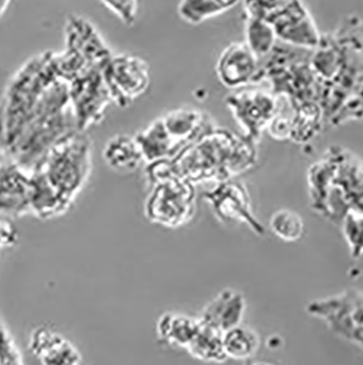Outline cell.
Listing matches in <instances>:
<instances>
[{"label":"cell","instance_id":"obj_1","mask_svg":"<svg viewBox=\"0 0 363 365\" xmlns=\"http://www.w3.org/2000/svg\"><path fill=\"white\" fill-rule=\"evenodd\" d=\"M256 143L238 138L226 129L211 127L168 161L172 173L196 184L231 180L254 167Z\"/></svg>","mask_w":363,"mask_h":365},{"label":"cell","instance_id":"obj_2","mask_svg":"<svg viewBox=\"0 0 363 365\" xmlns=\"http://www.w3.org/2000/svg\"><path fill=\"white\" fill-rule=\"evenodd\" d=\"M362 163L342 147H330L307 171L313 210L340 225L349 211L362 212Z\"/></svg>","mask_w":363,"mask_h":365},{"label":"cell","instance_id":"obj_3","mask_svg":"<svg viewBox=\"0 0 363 365\" xmlns=\"http://www.w3.org/2000/svg\"><path fill=\"white\" fill-rule=\"evenodd\" d=\"M57 78L53 52L31 57L10 78L0 98V143L7 153L46 88Z\"/></svg>","mask_w":363,"mask_h":365},{"label":"cell","instance_id":"obj_4","mask_svg":"<svg viewBox=\"0 0 363 365\" xmlns=\"http://www.w3.org/2000/svg\"><path fill=\"white\" fill-rule=\"evenodd\" d=\"M147 176L153 184L144 205L149 222L165 227H180L196 213L194 184L172 173L167 160L147 164Z\"/></svg>","mask_w":363,"mask_h":365},{"label":"cell","instance_id":"obj_5","mask_svg":"<svg viewBox=\"0 0 363 365\" xmlns=\"http://www.w3.org/2000/svg\"><path fill=\"white\" fill-rule=\"evenodd\" d=\"M92 141L85 131L75 130L55 143L38 171L49 184L75 202L92 173Z\"/></svg>","mask_w":363,"mask_h":365},{"label":"cell","instance_id":"obj_6","mask_svg":"<svg viewBox=\"0 0 363 365\" xmlns=\"http://www.w3.org/2000/svg\"><path fill=\"white\" fill-rule=\"evenodd\" d=\"M65 48L53 54L55 71L65 82L89 68H104L112 51L98 29L84 16L71 14L65 20Z\"/></svg>","mask_w":363,"mask_h":365},{"label":"cell","instance_id":"obj_7","mask_svg":"<svg viewBox=\"0 0 363 365\" xmlns=\"http://www.w3.org/2000/svg\"><path fill=\"white\" fill-rule=\"evenodd\" d=\"M247 16L268 22L278 40L303 49H315L321 33L301 0H243Z\"/></svg>","mask_w":363,"mask_h":365},{"label":"cell","instance_id":"obj_8","mask_svg":"<svg viewBox=\"0 0 363 365\" xmlns=\"http://www.w3.org/2000/svg\"><path fill=\"white\" fill-rule=\"evenodd\" d=\"M305 311L340 339L362 348V292L358 289L311 301Z\"/></svg>","mask_w":363,"mask_h":365},{"label":"cell","instance_id":"obj_9","mask_svg":"<svg viewBox=\"0 0 363 365\" xmlns=\"http://www.w3.org/2000/svg\"><path fill=\"white\" fill-rule=\"evenodd\" d=\"M71 106L78 130L102 122L106 108L112 103L102 76V68H89L68 82Z\"/></svg>","mask_w":363,"mask_h":365},{"label":"cell","instance_id":"obj_10","mask_svg":"<svg viewBox=\"0 0 363 365\" xmlns=\"http://www.w3.org/2000/svg\"><path fill=\"white\" fill-rule=\"evenodd\" d=\"M112 103L128 108L149 89V66L144 59L130 54H112L102 68Z\"/></svg>","mask_w":363,"mask_h":365},{"label":"cell","instance_id":"obj_11","mask_svg":"<svg viewBox=\"0 0 363 365\" xmlns=\"http://www.w3.org/2000/svg\"><path fill=\"white\" fill-rule=\"evenodd\" d=\"M226 106L245 133V138L256 143L264 129L280 110L278 96L260 88H247L226 98Z\"/></svg>","mask_w":363,"mask_h":365},{"label":"cell","instance_id":"obj_12","mask_svg":"<svg viewBox=\"0 0 363 365\" xmlns=\"http://www.w3.org/2000/svg\"><path fill=\"white\" fill-rule=\"evenodd\" d=\"M203 198L211 205L213 212L221 222L245 223L258 237L265 235V229L252 210L247 187L242 182L223 180L213 190H206Z\"/></svg>","mask_w":363,"mask_h":365},{"label":"cell","instance_id":"obj_13","mask_svg":"<svg viewBox=\"0 0 363 365\" xmlns=\"http://www.w3.org/2000/svg\"><path fill=\"white\" fill-rule=\"evenodd\" d=\"M216 75L228 89H241L263 80L261 61L242 42L231 43L223 49L217 59Z\"/></svg>","mask_w":363,"mask_h":365},{"label":"cell","instance_id":"obj_14","mask_svg":"<svg viewBox=\"0 0 363 365\" xmlns=\"http://www.w3.org/2000/svg\"><path fill=\"white\" fill-rule=\"evenodd\" d=\"M28 349L40 365H82V354L73 341L48 326L31 331Z\"/></svg>","mask_w":363,"mask_h":365},{"label":"cell","instance_id":"obj_15","mask_svg":"<svg viewBox=\"0 0 363 365\" xmlns=\"http://www.w3.org/2000/svg\"><path fill=\"white\" fill-rule=\"evenodd\" d=\"M30 173L10 159L0 169V217L19 218L30 213Z\"/></svg>","mask_w":363,"mask_h":365},{"label":"cell","instance_id":"obj_16","mask_svg":"<svg viewBox=\"0 0 363 365\" xmlns=\"http://www.w3.org/2000/svg\"><path fill=\"white\" fill-rule=\"evenodd\" d=\"M246 309L247 302L241 293L225 289L204 307L199 319L223 334L241 325Z\"/></svg>","mask_w":363,"mask_h":365},{"label":"cell","instance_id":"obj_17","mask_svg":"<svg viewBox=\"0 0 363 365\" xmlns=\"http://www.w3.org/2000/svg\"><path fill=\"white\" fill-rule=\"evenodd\" d=\"M30 213L42 220L59 218L70 210L73 202L57 192L38 170L30 173Z\"/></svg>","mask_w":363,"mask_h":365},{"label":"cell","instance_id":"obj_18","mask_svg":"<svg viewBox=\"0 0 363 365\" xmlns=\"http://www.w3.org/2000/svg\"><path fill=\"white\" fill-rule=\"evenodd\" d=\"M161 120L168 135L182 150L212 127L205 115L194 108H182L172 110Z\"/></svg>","mask_w":363,"mask_h":365},{"label":"cell","instance_id":"obj_19","mask_svg":"<svg viewBox=\"0 0 363 365\" xmlns=\"http://www.w3.org/2000/svg\"><path fill=\"white\" fill-rule=\"evenodd\" d=\"M102 155L107 167L119 174L133 173L144 161L135 136L128 134H117L108 139Z\"/></svg>","mask_w":363,"mask_h":365},{"label":"cell","instance_id":"obj_20","mask_svg":"<svg viewBox=\"0 0 363 365\" xmlns=\"http://www.w3.org/2000/svg\"><path fill=\"white\" fill-rule=\"evenodd\" d=\"M201 322L186 314L164 313L157 324V339L172 349H186L198 333Z\"/></svg>","mask_w":363,"mask_h":365},{"label":"cell","instance_id":"obj_21","mask_svg":"<svg viewBox=\"0 0 363 365\" xmlns=\"http://www.w3.org/2000/svg\"><path fill=\"white\" fill-rule=\"evenodd\" d=\"M135 138L147 164L164 160L169 161L182 151L179 145L168 135L161 118L137 133Z\"/></svg>","mask_w":363,"mask_h":365},{"label":"cell","instance_id":"obj_22","mask_svg":"<svg viewBox=\"0 0 363 365\" xmlns=\"http://www.w3.org/2000/svg\"><path fill=\"white\" fill-rule=\"evenodd\" d=\"M223 336L219 330L201 322L198 333L189 344L186 351L192 358L203 362H225L227 356L223 350Z\"/></svg>","mask_w":363,"mask_h":365},{"label":"cell","instance_id":"obj_23","mask_svg":"<svg viewBox=\"0 0 363 365\" xmlns=\"http://www.w3.org/2000/svg\"><path fill=\"white\" fill-rule=\"evenodd\" d=\"M293 108H296V114L291 120L289 138L297 143H307L321 130L323 110L317 102H305Z\"/></svg>","mask_w":363,"mask_h":365},{"label":"cell","instance_id":"obj_24","mask_svg":"<svg viewBox=\"0 0 363 365\" xmlns=\"http://www.w3.org/2000/svg\"><path fill=\"white\" fill-rule=\"evenodd\" d=\"M240 0H180L177 12L180 19L191 26L233 9Z\"/></svg>","mask_w":363,"mask_h":365},{"label":"cell","instance_id":"obj_25","mask_svg":"<svg viewBox=\"0 0 363 365\" xmlns=\"http://www.w3.org/2000/svg\"><path fill=\"white\" fill-rule=\"evenodd\" d=\"M223 344L227 359L248 360L258 351L260 338L256 330L239 325L223 333Z\"/></svg>","mask_w":363,"mask_h":365},{"label":"cell","instance_id":"obj_26","mask_svg":"<svg viewBox=\"0 0 363 365\" xmlns=\"http://www.w3.org/2000/svg\"><path fill=\"white\" fill-rule=\"evenodd\" d=\"M246 45L258 57V61L270 56L276 46V34L270 24L263 20L247 16L245 26Z\"/></svg>","mask_w":363,"mask_h":365},{"label":"cell","instance_id":"obj_27","mask_svg":"<svg viewBox=\"0 0 363 365\" xmlns=\"http://www.w3.org/2000/svg\"><path fill=\"white\" fill-rule=\"evenodd\" d=\"M270 227L278 239L293 243L305 235V222L302 217L290 209H280L270 217Z\"/></svg>","mask_w":363,"mask_h":365},{"label":"cell","instance_id":"obj_28","mask_svg":"<svg viewBox=\"0 0 363 365\" xmlns=\"http://www.w3.org/2000/svg\"><path fill=\"white\" fill-rule=\"evenodd\" d=\"M342 235L349 246L350 255L354 259L362 256V212L349 211L342 222Z\"/></svg>","mask_w":363,"mask_h":365},{"label":"cell","instance_id":"obj_29","mask_svg":"<svg viewBox=\"0 0 363 365\" xmlns=\"http://www.w3.org/2000/svg\"><path fill=\"white\" fill-rule=\"evenodd\" d=\"M110 11L125 26H133L137 22L140 8V0H100Z\"/></svg>","mask_w":363,"mask_h":365},{"label":"cell","instance_id":"obj_30","mask_svg":"<svg viewBox=\"0 0 363 365\" xmlns=\"http://www.w3.org/2000/svg\"><path fill=\"white\" fill-rule=\"evenodd\" d=\"M0 365H24L11 333L0 322Z\"/></svg>","mask_w":363,"mask_h":365},{"label":"cell","instance_id":"obj_31","mask_svg":"<svg viewBox=\"0 0 363 365\" xmlns=\"http://www.w3.org/2000/svg\"><path fill=\"white\" fill-rule=\"evenodd\" d=\"M19 242V230L12 218L0 217V251L9 250Z\"/></svg>","mask_w":363,"mask_h":365},{"label":"cell","instance_id":"obj_32","mask_svg":"<svg viewBox=\"0 0 363 365\" xmlns=\"http://www.w3.org/2000/svg\"><path fill=\"white\" fill-rule=\"evenodd\" d=\"M10 159H11V158L8 155V153L6 151L5 148L3 147V145L0 143V169H1V168H3Z\"/></svg>","mask_w":363,"mask_h":365},{"label":"cell","instance_id":"obj_33","mask_svg":"<svg viewBox=\"0 0 363 365\" xmlns=\"http://www.w3.org/2000/svg\"><path fill=\"white\" fill-rule=\"evenodd\" d=\"M10 1H11V0H0V16H3Z\"/></svg>","mask_w":363,"mask_h":365},{"label":"cell","instance_id":"obj_34","mask_svg":"<svg viewBox=\"0 0 363 365\" xmlns=\"http://www.w3.org/2000/svg\"><path fill=\"white\" fill-rule=\"evenodd\" d=\"M256 365H270V364H266V363H258V364Z\"/></svg>","mask_w":363,"mask_h":365}]
</instances>
